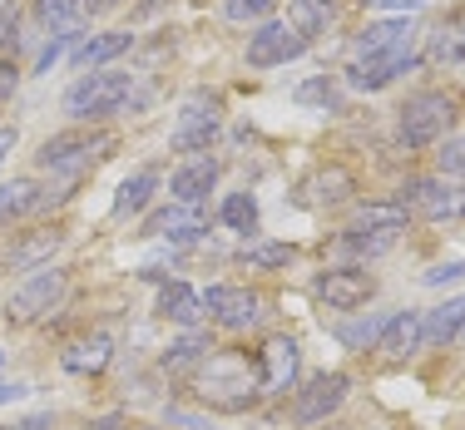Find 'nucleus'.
I'll list each match as a JSON object with an SVG mask.
<instances>
[{
	"instance_id": "f257e3e1",
	"label": "nucleus",
	"mask_w": 465,
	"mask_h": 430,
	"mask_svg": "<svg viewBox=\"0 0 465 430\" xmlns=\"http://www.w3.org/2000/svg\"><path fill=\"white\" fill-rule=\"evenodd\" d=\"M193 376H198V386H203L198 396H203L213 411H248V406L262 396L258 361L238 357V351H213V357H208Z\"/></svg>"
},
{
	"instance_id": "f03ea898",
	"label": "nucleus",
	"mask_w": 465,
	"mask_h": 430,
	"mask_svg": "<svg viewBox=\"0 0 465 430\" xmlns=\"http://www.w3.org/2000/svg\"><path fill=\"white\" fill-rule=\"evenodd\" d=\"M119 143L114 129H64V134H50L45 143H40L35 163L45 173H54V179H80L84 169H94L99 159H109V149Z\"/></svg>"
},
{
	"instance_id": "7ed1b4c3",
	"label": "nucleus",
	"mask_w": 465,
	"mask_h": 430,
	"mask_svg": "<svg viewBox=\"0 0 465 430\" xmlns=\"http://www.w3.org/2000/svg\"><path fill=\"white\" fill-rule=\"evenodd\" d=\"M134 99V74H119V70H94L84 74V80L70 84V94H64V114L74 119V124H104L109 114H119V109Z\"/></svg>"
},
{
	"instance_id": "20e7f679",
	"label": "nucleus",
	"mask_w": 465,
	"mask_h": 430,
	"mask_svg": "<svg viewBox=\"0 0 465 430\" xmlns=\"http://www.w3.org/2000/svg\"><path fill=\"white\" fill-rule=\"evenodd\" d=\"M396 114H401L396 124H401V143H406V149H430V143H440L450 134V124H456V94L416 90L401 109H396Z\"/></svg>"
},
{
	"instance_id": "39448f33",
	"label": "nucleus",
	"mask_w": 465,
	"mask_h": 430,
	"mask_svg": "<svg viewBox=\"0 0 465 430\" xmlns=\"http://www.w3.org/2000/svg\"><path fill=\"white\" fill-rule=\"evenodd\" d=\"M218 129H223V99L208 94V90H193L179 109V124H173V134H169V149L173 153H203L208 143L218 139Z\"/></svg>"
},
{
	"instance_id": "423d86ee",
	"label": "nucleus",
	"mask_w": 465,
	"mask_h": 430,
	"mask_svg": "<svg viewBox=\"0 0 465 430\" xmlns=\"http://www.w3.org/2000/svg\"><path fill=\"white\" fill-rule=\"evenodd\" d=\"M64 297V272L60 268H40V272H30L25 282L10 292V302H5V317L15 327H30V322H40V317H50V307Z\"/></svg>"
},
{
	"instance_id": "0eeeda50",
	"label": "nucleus",
	"mask_w": 465,
	"mask_h": 430,
	"mask_svg": "<svg viewBox=\"0 0 465 430\" xmlns=\"http://www.w3.org/2000/svg\"><path fill=\"white\" fill-rule=\"evenodd\" d=\"M198 297H203V317H213L218 327H228V332H248V327H258V317H262V297L252 292V287L218 282V287H208V292H198Z\"/></svg>"
},
{
	"instance_id": "6e6552de",
	"label": "nucleus",
	"mask_w": 465,
	"mask_h": 430,
	"mask_svg": "<svg viewBox=\"0 0 465 430\" xmlns=\"http://www.w3.org/2000/svg\"><path fill=\"white\" fill-rule=\"evenodd\" d=\"M307 45H312V40L297 35L287 20H262V25L248 35V64L252 70H278V64L307 54Z\"/></svg>"
},
{
	"instance_id": "1a4fd4ad",
	"label": "nucleus",
	"mask_w": 465,
	"mask_h": 430,
	"mask_svg": "<svg viewBox=\"0 0 465 430\" xmlns=\"http://www.w3.org/2000/svg\"><path fill=\"white\" fill-rule=\"evenodd\" d=\"M347 391H351L347 371H322V376H312L302 391L292 396V421L297 425H322L327 415L347 401Z\"/></svg>"
},
{
	"instance_id": "9d476101",
	"label": "nucleus",
	"mask_w": 465,
	"mask_h": 430,
	"mask_svg": "<svg viewBox=\"0 0 465 430\" xmlns=\"http://www.w3.org/2000/svg\"><path fill=\"white\" fill-rule=\"evenodd\" d=\"M312 292L322 297L331 312H357V307L371 302L376 278H371L367 268H327V272H317Z\"/></svg>"
},
{
	"instance_id": "9b49d317",
	"label": "nucleus",
	"mask_w": 465,
	"mask_h": 430,
	"mask_svg": "<svg viewBox=\"0 0 465 430\" xmlns=\"http://www.w3.org/2000/svg\"><path fill=\"white\" fill-rule=\"evenodd\" d=\"M416 64V35L411 40H401V45H391V50H381V54H367V60H351L347 64V80H351V90H386V84L396 80V74H406Z\"/></svg>"
},
{
	"instance_id": "f8f14e48",
	"label": "nucleus",
	"mask_w": 465,
	"mask_h": 430,
	"mask_svg": "<svg viewBox=\"0 0 465 430\" xmlns=\"http://www.w3.org/2000/svg\"><path fill=\"white\" fill-rule=\"evenodd\" d=\"M297 366H302V351L292 337H268L258 351V386L262 396H287L297 386Z\"/></svg>"
},
{
	"instance_id": "ddd939ff",
	"label": "nucleus",
	"mask_w": 465,
	"mask_h": 430,
	"mask_svg": "<svg viewBox=\"0 0 465 430\" xmlns=\"http://www.w3.org/2000/svg\"><path fill=\"white\" fill-rule=\"evenodd\" d=\"M396 203H401L406 213H420V218H456V213H465V193H456L450 183H440V179H411Z\"/></svg>"
},
{
	"instance_id": "4468645a",
	"label": "nucleus",
	"mask_w": 465,
	"mask_h": 430,
	"mask_svg": "<svg viewBox=\"0 0 465 430\" xmlns=\"http://www.w3.org/2000/svg\"><path fill=\"white\" fill-rule=\"evenodd\" d=\"M60 242H64L60 228H30V233H15V242L5 248L0 262H5V272H40V268H50Z\"/></svg>"
},
{
	"instance_id": "2eb2a0df",
	"label": "nucleus",
	"mask_w": 465,
	"mask_h": 430,
	"mask_svg": "<svg viewBox=\"0 0 465 430\" xmlns=\"http://www.w3.org/2000/svg\"><path fill=\"white\" fill-rule=\"evenodd\" d=\"M208 233V213L193 203H169L159 213H149L143 223V238H163V242H198Z\"/></svg>"
},
{
	"instance_id": "dca6fc26",
	"label": "nucleus",
	"mask_w": 465,
	"mask_h": 430,
	"mask_svg": "<svg viewBox=\"0 0 465 430\" xmlns=\"http://www.w3.org/2000/svg\"><path fill=\"white\" fill-rule=\"evenodd\" d=\"M213 183H218V159L198 153V159H188L183 169H173L169 193H173V203H193V208H203V198L213 193Z\"/></svg>"
},
{
	"instance_id": "f3484780",
	"label": "nucleus",
	"mask_w": 465,
	"mask_h": 430,
	"mask_svg": "<svg viewBox=\"0 0 465 430\" xmlns=\"http://www.w3.org/2000/svg\"><path fill=\"white\" fill-rule=\"evenodd\" d=\"M465 332V297H450V302L420 312V347H450Z\"/></svg>"
},
{
	"instance_id": "a211bd4d",
	"label": "nucleus",
	"mask_w": 465,
	"mask_h": 430,
	"mask_svg": "<svg viewBox=\"0 0 465 430\" xmlns=\"http://www.w3.org/2000/svg\"><path fill=\"white\" fill-rule=\"evenodd\" d=\"M406 223H411V213H406L396 198H376V203H357V213H351V228L357 233H406Z\"/></svg>"
},
{
	"instance_id": "6ab92c4d",
	"label": "nucleus",
	"mask_w": 465,
	"mask_h": 430,
	"mask_svg": "<svg viewBox=\"0 0 465 430\" xmlns=\"http://www.w3.org/2000/svg\"><path fill=\"white\" fill-rule=\"evenodd\" d=\"M376 351H381V361H406L411 351H420V312H396L376 341Z\"/></svg>"
},
{
	"instance_id": "aec40b11",
	"label": "nucleus",
	"mask_w": 465,
	"mask_h": 430,
	"mask_svg": "<svg viewBox=\"0 0 465 430\" xmlns=\"http://www.w3.org/2000/svg\"><path fill=\"white\" fill-rule=\"evenodd\" d=\"M401 40H411V20H406V15H391V20H371V25L361 30L357 40H351V60H367V54H381V50L401 45Z\"/></svg>"
},
{
	"instance_id": "412c9836",
	"label": "nucleus",
	"mask_w": 465,
	"mask_h": 430,
	"mask_svg": "<svg viewBox=\"0 0 465 430\" xmlns=\"http://www.w3.org/2000/svg\"><path fill=\"white\" fill-rule=\"evenodd\" d=\"M50 203H54L50 189H40L35 179H10V183H0V223H5V218L40 213V208H50Z\"/></svg>"
},
{
	"instance_id": "4be33fe9",
	"label": "nucleus",
	"mask_w": 465,
	"mask_h": 430,
	"mask_svg": "<svg viewBox=\"0 0 465 430\" xmlns=\"http://www.w3.org/2000/svg\"><path fill=\"white\" fill-rule=\"evenodd\" d=\"M307 193H312L317 208H341V203H351V193H357V179H351V169H341V163H327V169L312 173Z\"/></svg>"
},
{
	"instance_id": "5701e85b",
	"label": "nucleus",
	"mask_w": 465,
	"mask_h": 430,
	"mask_svg": "<svg viewBox=\"0 0 465 430\" xmlns=\"http://www.w3.org/2000/svg\"><path fill=\"white\" fill-rule=\"evenodd\" d=\"M430 64H465V5L430 30Z\"/></svg>"
},
{
	"instance_id": "b1692460",
	"label": "nucleus",
	"mask_w": 465,
	"mask_h": 430,
	"mask_svg": "<svg viewBox=\"0 0 465 430\" xmlns=\"http://www.w3.org/2000/svg\"><path fill=\"white\" fill-rule=\"evenodd\" d=\"M109 357H114V341H109L104 332H94V337H80L70 351H64V371H74V376H94V371H104L109 366Z\"/></svg>"
},
{
	"instance_id": "393cba45",
	"label": "nucleus",
	"mask_w": 465,
	"mask_h": 430,
	"mask_svg": "<svg viewBox=\"0 0 465 430\" xmlns=\"http://www.w3.org/2000/svg\"><path fill=\"white\" fill-rule=\"evenodd\" d=\"M159 183H163V173H159V169H139V173H129V179L119 183V193H114V213H119V218L143 213V208L153 203V193H159Z\"/></svg>"
},
{
	"instance_id": "a878e982",
	"label": "nucleus",
	"mask_w": 465,
	"mask_h": 430,
	"mask_svg": "<svg viewBox=\"0 0 465 430\" xmlns=\"http://www.w3.org/2000/svg\"><path fill=\"white\" fill-rule=\"evenodd\" d=\"M159 312L169 317V322H179V327H198L203 322V297H198L188 282H163Z\"/></svg>"
},
{
	"instance_id": "bb28decb",
	"label": "nucleus",
	"mask_w": 465,
	"mask_h": 430,
	"mask_svg": "<svg viewBox=\"0 0 465 430\" xmlns=\"http://www.w3.org/2000/svg\"><path fill=\"white\" fill-rule=\"evenodd\" d=\"M213 341H208V337H183V341H173V347L169 351H163V371H169V376H193V371L198 366H203V361L208 357H213Z\"/></svg>"
},
{
	"instance_id": "cd10ccee",
	"label": "nucleus",
	"mask_w": 465,
	"mask_h": 430,
	"mask_svg": "<svg viewBox=\"0 0 465 430\" xmlns=\"http://www.w3.org/2000/svg\"><path fill=\"white\" fill-rule=\"evenodd\" d=\"M129 45H134V35L129 30H104V35H94V40H84L80 50H74V70H94V64H109V60H119Z\"/></svg>"
},
{
	"instance_id": "c85d7f7f",
	"label": "nucleus",
	"mask_w": 465,
	"mask_h": 430,
	"mask_svg": "<svg viewBox=\"0 0 465 430\" xmlns=\"http://www.w3.org/2000/svg\"><path fill=\"white\" fill-rule=\"evenodd\" d=\"M331 20H337V0H292V5H287V25L307 40L322 35Z\"/></svg>"
},
{
	"instance_id": "c756f323",
	"label": "nucleus",
	"mask_w": 465,
	"mask_h": 430,
	"mask_svg": "<svg viewBox=\"0 0 465 430\" xmlns=\"http://www.w3.org/2000/svg\"><path fill=\"white\" fill-rule=\"evenodd\" d=\"M218 218H223L232 233H258V198L252 193H228L223 208H218Z\"/></svg>"
},
{
	"instance_id": "7c9ffc66",
	"label": "nucleus",
	"mask_w": 465,
	"mask_h": 430,
	"mask_svg": "<svg viewBox=\"0 0 465 430\" xmlns=\"http://www.w3.org/2000/svg\"><path fill=\"white\" fill-rule=\"evenodd\" d=\"M35 5H40V20H45V25L74 30V25H80V15L90 10V0H35Z\"/></svg>"
},
{
	"instance_id": "2f4dec72",
	"label": "nucleus",
	"mask_w": 465,
	"mask_h": 430,
	"mask_svg": "<svg viewBox=\"0 0 465 430\" xmlns=\"http://www.w3.org/2000/svg\"><path fill=\"white\" fill-rule=\"evenodd\" d=\"M297 252H292V242H252V248H242V262H248V268H287V262H292Z\"/></svg>"
},
{
	"instance_id": "473e14b6",
	"label": "nucleus",
	"mask_w": 465,
	"mask_h": 430,
	"mask_svg": "<svg viewBox=\"0 0 465 430\" xmlns=\"http://www.w3.org/2000/svg\"><path fill=\"white\" fill-rule=\"evenodd\" d=\"M386 322L391 317H367V322H351V327H341V341H347L351 351H376V341H381V332H386Z\"/></svg>"
},
{
	"instance_id": "72a5a7b5",
	"label": "nucleus",
	"mask_w": 465,
	"mask_h": 430,
	"mask_svg": "<svg viewBox=\"0 0 465 430\" xmlns=\"http://www.w3.org/2000/svg\"><path fill=\"white\" fill-rule=\"evenodd\" d=\"M341 248L361 252V258H381L386 248H396V233H357V228H351V233L341 238Z\"/></svg>"
},
{
	"instance_id": "f704fd0d",
	"label": "nucleus",
	"mask_w": 465,
	"mask_h": 430,
	"mask_svg": "<svg viewBox=\"0 0 465 430\" xmlns=\"http://www.w3.org/2000/svg\"><path fill=\"white\" fill-rule=\"evenodd\" d=\"M272 5H278V0H223V15L242 25V20H268Z\"/></svg>"
},
{
	"instance_id": "c9c22d12",
	"label": "nucleus",
	"mask_w": 465,
	"mask_h": 430,
	"mask_svg": "<svg viewBox=\"0 0 465 430\" xmlns=\"http://www.w3.org/2000/svg\"><path fill=\"white\" fill-rule=\"evenodd\" d=\"M436 163H440V179H465V139H446Z\"/></svg>"
},
{
	"instance_id": "e433bc0d",
	"label": "nucleus",
	"mask_w": 465,
	"mask_h": 430,
	"mask_svg": "<svg viewBox=\"0 0 465 430\" xmlns=\"http://www.w3.org/2000/svg\"><path fill=\"white\" fill-rule=\"evenodd\" d=\"M74 35H80V30H60V35H50V45L40 50V60H35V74H50V64L74 45Z\"/></svg>"
},
{
	"instance_id": "4c0bfd02",
	"label": "nucleus",
	"mask_w": 465,
	"mask_h": 430,
	"mask_svg": "<svg viewBox=\"0 0 465 430\" xmlns=\"http://www.w3.org/2000/svg\"><path fill=\"white\" fill-rule=\"evenodd\" d=\"M15 30H20V0H0V54L15 45Z\"/></svg>"
},
{
	"instance_id": "58836bf2",
	"label": "nucleus",
	"mask_w": 465,
	"mask_h": 430,
	"mask_svg": "<svg viewBox=\"0 0 465 430\" xmlns=\"http://www.w3.org/2000/svg\"><path fill=\"white\" fill-rule=\"evenodd\" d=\"M297 104H337V90H331L327 80H312L297 90Z\"/></svg>"
},
{
	"instance_id": "ea45409f",
	"label": "nucleus",
	"mask_w": 465,
	"mask_h": 430,
	"mask_svg": "<svg viewBox=\"0 0 465 430\" xmlns=\"http://www.w3.org/2000/svg\"><path fill=\"white\" fill-rule=\"evenodd\" d=\"M465 278V262H446V268H430L426 272V282L430 287H440V282H460Z\"/></svg>"
},
{
	"instance_id": "a19ab883",
	"label": "nucleus",
	"mask_w": 465,
	"mask_h": 430,
	"mask_svg": "<svg viewBox=\"0 0 465 430\" xmlns=\"http://www.w3.org/2000/svg\"><path fill=\"white\" fill-rule=\"evenodd\" d=\"M15 90H20V70L5 60V54H0V99H10Z\"/></svg>"
},
{
	"instance_id": "79ce46f5",
	"label": "nucleus",
	"mask_w": 465,
	"mask_h": 430,
	"mask_svg": "<svg viewBox=\"0 0 465 430\" xmlns=\"http://www.w3.org/2000/svg\"><path fill=\"white\" fill-rule=\"evenodd\" d=\"M0 430H54V415H50V411H40V415H25V421L0 425Z\"/></svg>"
},
{
	"instance_id": "37998d69",
	"label": "nucleus",
	"mask_w": 465,
	"mask_h": 430,
	"mask_svg": "<svg viewBox=\"0 0 465 430\" xmlns=\"http://www.w3.org/2000/svg\"><path fill=\"white\" fill-rule=\"evenodd\" d=\"M367 5H376V10H396V15H411V10H420V0H367Z\"/></svg>"
},
{
	"instance_id": "c03bdc74",
	"label": "nucleus",
	"mask_w": 465,
	"mask_h": 430,
	"mask_svg": "<svg viewBox=\"0 0 465 430\" xmlns=\"http://www.w3.org/2000/svg\"><path fill=\"white\" fill-rule=\"evenodd\" d=\"M15 139H20V134H15V124H0V163H5V153H10V149H15Z\"/></svg>"
},
{
	"instance_id": "a18cd8bd",
	"label": "nucleus",
	"mask_w": 465,
	"mask_h": 430,
	"mask_svg": "<svg viewBox=\"0 0 465 430\" xmlns=\"http://www.w3.org/2000/svg\"><path fill=\"white\" fill-rule=\"evenodd\" d=\"M90 430H129V425H124V415H99Z\"/></svg>"
},
{
	"instance_id": "49530a36",
	"label": "nucleus",
	"mask_w": 465,
	"mask_h": 430,
	"mask_svg": "<svg viewBox=\"0 0 465 430\" xmlns=\"http://www.w3.org/2000/svg\"><path fill=\"white\" fill-rule=\"evenodd\" d=\"M25 391H30V386H5V381H0V406H5V401H20Z\"/></svg>"
},
{
	"instance_id": "de8ad7c7",
	"label": "nucleus",
	"mask_w": 465,
	"mask_h": 430,
	"mask_svg": "<svg viewBox=\"0 0 465 430\" xmlns=\"http://www.w3.org/2000/svg\"><path fill=\"white\" fill-rule=\"evenodd\" d=\"M129 430H153V425H129Z\"/></svg>"
},
{
	"instance_id": "09e8293b",
	"label": "nucleus",
	"mask_w": 465,
	"mask_h": 430,
	"mask_svg": "<svg viewBox=\"0 0 465 430\" xmlns=\"http://www.w3.org/2000/svg\"><path fill=\"white\" fill-rule=\"evenodd\" d=\"M0 366H5V351H0Z\"/></svg>"
}]
</instances>
